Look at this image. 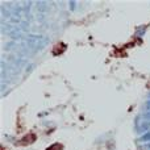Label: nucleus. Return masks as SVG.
<instances>
[{
  "mask_svg": "<svg viewBox=\"0 0 150 150\" xmlns=\"http://www.w3.org/2000/svg\"><path fill=\"white\" fill-rule=\"evenodd\" d=\"M34 141H36V134L29 133V134H26L25 137H23L20 141L17 142V145H21V146H28V145L33 144Z\"/></svg>",
  "mask_w": 150,
  "mask_h": 150,
  "instance_id": "1",
  "label": "nucleus"
},
{
  "mask_svg": "<svg viewBox=\"0 0 150 150\" xmlns=\"http://www.w3.org/2000/svg\"><path fill=\"white\" fill-rule=\"evenodd\" d=\"M46 150H63V145H61V144H54V145H51V146H49Z\"/></svg>",
  "mask_w": 150,
  "mask_h": 150,
  "instance_id": "2",
  "label": "nucleus"
}]
</instances>
